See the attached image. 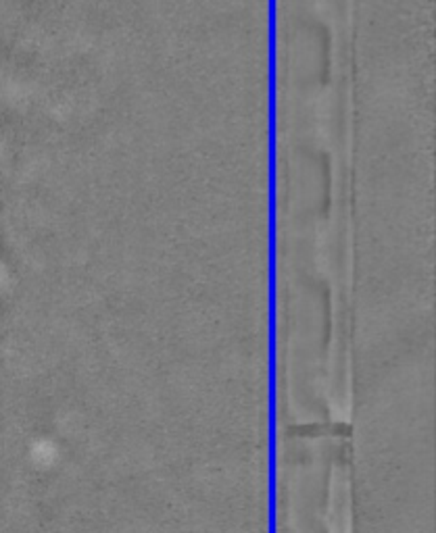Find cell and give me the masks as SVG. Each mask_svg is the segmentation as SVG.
<instances>
[{"instance_id": "cell-1", "label": "cell", "mask_w": 436, "mask_h": 533, "mask_svg": "<svg viewBox=\"0 0 436 533\" xmlns=\"http://www.w3.org/2000/svg\"><path fill=\"white\" fill-rule=\"evenodd\" d=\"M326 527L328 533H353V498H351V483L345 473H337L332 477Z\"/></svg>"}]
</instances>
